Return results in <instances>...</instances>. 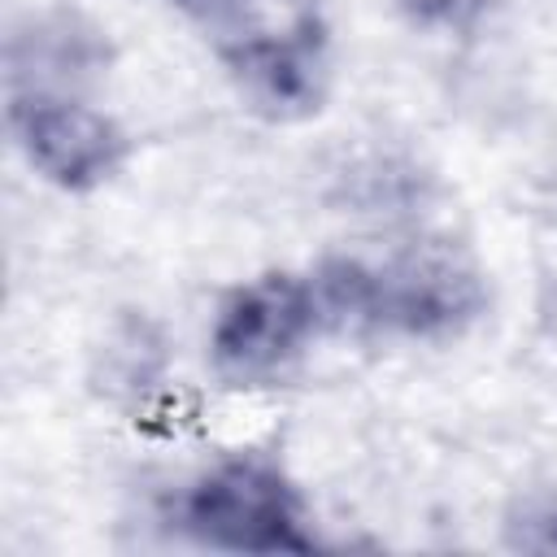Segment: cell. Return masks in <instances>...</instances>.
<instances>
[{"mask_svg":"<svg viewBox=\"0 0 557 557\" xmlns=\"http://www.w3.org/2000/svg\"><path fill=\"white\" fill-rule=\"evenodd\" d=\"M322 335L309 278L261 270L226 287L205 331V361L226 387H265L283 379Z\"/></svg>","mask_w":557,"mask_h":557,"instance_id":"cell-2","label":"cell"},{"mask_svg":"<svg viewBox=\"0 0 557 557\" xmlns=\"http://www.w3.org/2000/svg\"><path fill=\"white\" fill-rule=\"evenodd\" d=\"M218 65L239 109L265 126L313 122L335 91L331 26L300 9L278 26H235L218 39Z\"/></svg>","mask_w":557,"mask_h":557,"instance_id":"cell-3","label":"cell"},{"mask_svg":"<svg viewBox=\"0 0 557 557\" xmlns=\"http://www.w3.org/2000/svg\"><path fill=\"white\" fill-rule=\"evenodd\" d=\"M113 65L109 30L78 9L26 13L4 39V96L22 91H70L91 96Z\"/></svg>","mask_w":557,"mask_h":557,"instance_id":"cell-6","label":"cell"},{"mask_svg":"<svg viewBox=\"0 0 557 557\" xmlns=\"http://www.w3.org/2000/svg\"><path fill=\"white\" fill-rule=\"evenodd\" d=\"M535 326L557 348V270L540 278V292H535Z\"/></svg>","mask_w":557,"mask_h":557,"instance_id":"cell-12","label":"cell"},{"mask_svg":"<svg viewBox=\"0 0 557 557\" xmlns=\"http://www.w3.org/2000/svg\"><path fill=\"white\" fill-rule=\"evenodd\" d=\"M165 522L196 548L278 557L318 544L300 483L265 453H231L196 470L174 496Z\"/></svg>","mask_w":557,"mask_h":557,"instance_id":"cell-1","label":"cell"},{"mask_svg":"<svg viewBox=\"0 0 557 557\" xmlns=\"http://www.w3.org/2000/svg\"><path fill=\"white\" fill-rule=\"evenodd\" d=\"M335 200L357 218H409L431 196V174L400 152H366L335 178Z\"/></svg>","mask_w":557,"mask_h":557,"instance_id":"cell-8","label":"cell"},{"mask_svg":"<svg viewBox=\"0 0 557 557\" xmlns=\"http://www.w3.org/2000/svg\"><path fill=\"white\" fill-rule=\"evenodd\" d=\"M174 13H183L187 22H196V26H209V30H235L239 22H244V13H248V4L252 0H165Z\"/></svg>","mask_w":557,"mask_h":557,"instance_id":"cell-11","label":"cell"},{"mask_svg":"<svg viewBox=\"0 0 557 557\" xmlns=\"http://www.w3.org/2000/svg\"><path fill=\"white\" fill-rule=\"evenodd\" d=\"M4 117L30 174L65 196H91L109 187L135 152L131 131L91 96L22 91L9 96Z\"/></svg>","mask_w":557,"mask_h":557,"instance_id":"cell-5","label":"cell"},{"mask_svg":"<svg viewBox=\"0 0 557 557\" xmlns=\"http://www.w3.org/2000/svg\"><path fill=\"white\" fill-rule=\"evenodd\" d=\"M505 553L527 557H557V487H522L509 496L496 522Z\"/></svg>","mask_w":557,"mask_h":557,"instance_id":"cell-9","label":"cell"},{"mask_svg":"<svg viewBox=\"0 0 557 557\" xmlns=\"http://www.w3.org/2000/svg\"><path fill=\"white\" fill-rule=\"evenodd\" d=\"M392 9L418 35L466 39L479 26H487L505 9V0H392Z\"/></svg>","mask_w":557,"mask_h":557,"instance_id":"cell-10","label":"cell"},{"mask_svg":"<svg viewBox=\"0 0 557 557\" xmlns=\"http://www.w3.org/2000/svg\"><path fill=\"white\" fill-rule=\"evenodd\" d=\"M383 335L409 344L466 339L492 309V274L453 235H413L379 261Z\"/></svg>","mask_w":557,"mask_h":557,"instance_id":"cell-4","label":"cell"},{"mask_svg":"<svg viewBox=\"0 0 557 557\" xmlns=\"http://www.w3.org/2000/svg\"><path fill=\"white\" fill-rule=\"evenodd\" d=\"M305 278H309V292L318 305L322 335H348V339L383 335L379 261H366L352 252H326L305 270Z\"/></svg>","mask_w":557,"mask_h":557,"instance_id":"cell-7","label":"cell"}]
</instances>
